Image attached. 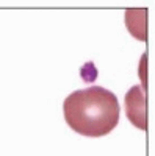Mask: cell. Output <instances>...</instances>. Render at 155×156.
I'll return each mask as SVG.
<instances>
[{
  "instance_id": "1",
  "label": "cell",
  "mask_w": 155,
  "mask_h": 156,
  "mask_svg": "<svg viewBox=\"0 0 155 156\" xmlns=\"http://www.w3.org/2000/svg\"><path fill=\"white\" fill-rule=\"evenodd\" d=\"M64 119L75 133L100 137L111 133L119 122V101L111 90L91 86L74 90L63 103Z\"/></svg>"
},
{
  "instance_id": "2",
  "label": "cell",
  "mask_w": 155,
  "mask_h": 156,
  "mask_svg": "<svg viewBox=\"0 0 155 156\" xmlns=\"http://www.w3.org/2000/svg\"><path fill=\"white\" fill-rule=\"evenodd\" d=\"M125 112L133 125H136L139 129H146V97L139 86H133L125 94Z\"/></svg>"
}]
</instances>
